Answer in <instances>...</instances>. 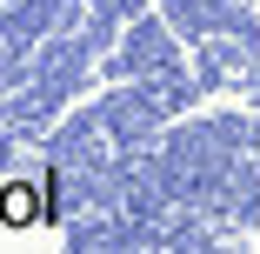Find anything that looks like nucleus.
<instances>
[{"label":"nucleus","mask_w":260,"mask_h":254,"mask_svg":"<svg viewBox=\"0 0 260 254\" xmlns=\"http://www.w3.org/2000/svg\"><path fill=\"white\" fill-rule=\"evenodd\" d=\"M47 221H54V187H47V174L0 181V234H34Z\"/></svg>","instance_id":"obj_1"},{"label":"nucleus","mask_w":260,"mask_h":254,"mask_svg":"<svg viewBox=\"0 0 260 254\" xmlns=\"http://www.w3.org/2000/svg\"><path fill=\"white\" fill-rule=\"evenodd\" d=\"M253 7H260V0H253Z\"/></svg>","instance_id":"obj_2"}]
</instances>
